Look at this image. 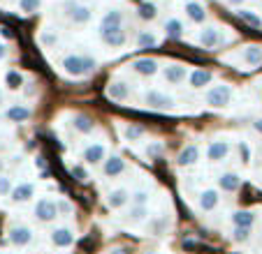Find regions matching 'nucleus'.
Returning <instances> with one entry per match:
<instances>
[{
    "label": "nucleus",
    "instance_id": "f257e3e1",
    "mask_svg": "<svg viewBox=\"0 0 262 254\" xmlns=\"http://www.w3.org/2000/svg\"><path fill=\"white\" fill-rule=\"evenodd\" d=\"M95 60L86 58V56H68L63 60V69L70 77H89L91 72H95Z\"/></svg>",
    "mask_w": 262,
    "mask_h": 254
},
{
    "label": "nucleus",
    "instance_id": "f03ea898",
    "mask_svg": "<svg viewBox=\"0 0 262 254\" xmlns=\"http://www.w3.org/2000/svg\"><path fill=\"white\" fill-rule=\"evenodd\" d=\"M230 99H232V88H230L228 83L213 86V88H209V93H207V104L209 107H213V109L228 107Z\"/></svg>",
    "mask_w": 262,
    "mask_h": 254
},
{
    "label": "nucleus",
    "instance_id": "7ed1b4c3",
    "mask_svg": "<svg viewBox=\"0 0 262 254\" xmlns=\"http://www.w3.org/2000/svg\"><path fill=\"white\" fill-rule=\"evenodd\" d=\"M35 217L40 222H54L56 217H58V204L51 199H40L37 204H35Z\"/></svg>",
    "mask_w": 262,
    "mask_h": 254
},
{
    "label": "nucleus",
    "instance_id": "20e7f679",
    "mask_svg": "<svg viewBox=\"0 0 262 254\" xmlns=\"http://www.w3.org/2000/svg\"><path fill=\"white\" fill-rule=\"evenodd\" d=\"M144 104H146L148 109H158V111H165V109H172L174 107V99L169 97V95L160 93V90H148V93L144 95Z\"/></svg>",
    "mask_w": 262,
    "mask_h": 254
},
{
    "label": "nucleus",
    "instance_id": "39448f33",
    "mask_svg": "<svg viewBox=\"0 0 262 254\" xmlns=\"http://www.w3.org/2000/svg\"><path fill=\"white\" fill-rule=\"evenodd\" d=\"M163 77L167 83H174V86H179V83L186 81V77H188V69L183 67V65H167V67L163 69Z\"/></svg>",
    "mask_w": 262,
    "mask_h": 254
},
{
    "label": "nucleus",
    "instance_id": "423d86ee",
    "mask_svg": "<svg viewBox=\"0 0 262 254\" xmlns=\"http://www.w3.org/2000/svg\"><path fill=\"white\" fill-rule=\"evenodd\" d=\"M123 171H125V162L121 160L119 155H112V157H107V160H104L102 173L107 178H116V176H121Z\"/></svg>",
    "mask_w": 262,
    "mask_h": 254
},
{
    "label": "nucleus",
    "instance_id": "0eeeda50",
    "mask_svg": "<svg viewBox=\"0 0 262 254\" xmlns=\"http://www.w3.org/2000/svg\"><path fill=\"white\" fill-rule=\"evenodd\" d=\"M33 240V231L28 226H12L10 229V243L16 247H26Z\"/></svg>",
    "mask_w": 262,
    "mask_h": 254
},
{
    "label": "nucleus",
    "instance_id": "6e6552de",
    "mask_svg": "<svg viewBox=\"0 0 262 254\" xmlns=\"http://www.w3.org/2000/svg\"><path fill=\"white\" fill-rule=\"evenodd\" d=\"M102 42L107 46H123L125 44V33L123 28H109V30H100Z\"/></svg>",
    "mask_w": 262,
    "mask_h": 254
},
{
    "label": "nucleus",
    "instance_id": "1a4fd4ad",
    "mask_svg": "<svg viewBox=\"0 0 262 254\" xmlns=\"http://www.w3.org/2000/svg\"><path fill=\"white\" fill-rule=\"evenodd\" d=\"M228 153H230V143L228 141H211V143H209V148H207V157L211 162L225 160V157H228Z\"/></svg>",
    "mask_w": 262,
    "mask_h": 254
},
{
    "label": "nucleus",
    "instance_id": "9d476101",
    "mask_svg": "<svg viewBox=\"0 0 262 254\" xmlns=\"http://www.w3.org/2000/svg\"><path fill=\"white\" fill-rule=\"evenodd\" d=\"M133 69L137 74H142V77H154L158 72V63L154 58H137L133 63Z\"/></svg>",
    "mask_w": 262,
    "mask_h": 254
},
{
    "label": "nucleus",
    "instance_id": "9b49d317",
    "mask_svg": "<svg viewBox=\"0 0 262 254\" xmlns=\"http://www.w3.org/2000/svg\"><path fill=\"white\" fill-rule=\"evenodd\" d=\"M198 160H200V148L195 146V143H190V146H186L181 153H179L177 164L179 166H190V164H195Z\"/></svg>",
    "mask_w": 262,
    "mask_h": 254
},
{
    "label": "nucleus",
    "instance_id": "f8f14e48",
    "mask_svg": "<svg viewBox=\"0 0 262 254\" xmlns=\"http://www.w3.org/2000/svg\"><path fill=\"white\" fill-rule=\"evenodd\" d=\"M51 243H54L56 247H70V245L74 243V234L70 229H65V226L54 229L51 231Z\"/></svg>",
    "mask_w": 262,
    "mask_h": 254
},
{
    "label": "nucleus",
    "instance_id": "ddd939ff",
    "mask_svg": "<svg viewBox=\"0 0 262 254\" xmlns=\"http://www.w3.org/2000/svg\"><path fill=\"white\" fill-rule=\"evenodd\" d=\"M130 192L128 190H114V192H109V196H107V206L112 210H119V208H123L125 204L130 201Z\"/></svg>",
    "mask_w": 262,
    "mask_h": 254
},
{
    "label": "nucleus",
    "instance_id": "4468645a",
    "mask_svg": "<svg viewBox=\"0 0 262 254\" xmlns=\"http://www.w3.org/2000/svg\"><path fill=\"white\" fill-rule=\"evenodd\" d=\"M104 153H107V150H104L102 143H91V146L84 150V160L89 162V164H100L102 160H107V157H104Z\"/></svg>",
    "mask_w": 262,
    "mask_h": 254
},
{
    "label": "nucleus",
    "instance_id": "2eb2a0df",
    "mask_svg": "<svg viewBox=\"0 0 262 254\" xmlns=\"http://www.w3.org/2000/svg\"><path fill=\"white\" fill-rule=\"evenodd\" d=\"M35 194V185L33 183H21V185H16L14 190H12V201H16V204H24V201H28L30 196Z\"/></svg>",
    "mask_w": 262,
    "mask_h": 254
},
{
    "label": "nucleus",
    "instance_id": "dca6fc26",
    "mask_svg": "<svg viewBox=\"0 0 262 254\" xmlns=\"http://www.w3.org/2000/svg\"><path fill=\"white\" fill-rule=\"evenodd\" d=\"M72 127L77 130V132H81V134H91L95 130L93 120H91L86 113H74L72 116Z\"/></svg>",
    "mask_w": 262,
    "mask_h": 254
},
{
    "label": "nucleus",
    "instance_id": "f3484780",
    "mask_svg": "<svg viewBox=\"0 0 262 254\" xmlns=\"http://www.w3.org/2000/svg\"><path fill=\"white\" fill-rule=\"evenodd\" d=\"M107 97L114 99V102H123L125 97H128V86H125L123 81H114L107 86Z\"/></svg>",
    "mask_w": 262,
    "mask_h": 254
},
{
    "label": "nucleus",
    "instance_id": "a211bd4d",
    "mask_svg": "<svg viewBox=\"0 0 262 254\" xmlns=\"http://www.w3.org/2000/svg\"><path fill=\"white\" fill-rule=\"evenodd\" d=\"M200 44H202L204 49H213V46L218 44V28L207 26V28L200 33Z\"/></svg>",
    "mask_w": 262,
    "mask_h": 254
},
{
    "label": "nucleus",
    "instance_id": "6ab92c4d",
    "mask_svg": "<svg viewBox=\"0 0 262 254\" xmlns=\"http://www.w3.org/2000/svg\"><path fill=\"white\" fill-rule=\"evenodd\" d=\"M244 63L251 65V67H257L262 63V46L257 44H251L244 49Z\"/></svg>",
    "mask_w": 262,
    "mask_h": 254
},
{
    "label": "nucleus",
    "instance_id": "aec40b11",
    "mask_svg": "<svg viewBox=\"0 0 262 254\" xmlns=\"http://www.w3.org/2000/svg\"><path fill=\"white\" fill-rule=\"evenodd\" d=\"M239 176L237 173H223L221 178H218V187H221L223 192H237L239 190Z\"/></svg>",
    "mask_w": 262,
    "mask_h": 254
},
{
    "label": "nucleus",
    "instance_id": "412c9836",
    "mask_svg": "<svg viewBox=\"0 0 262 254\" xmlns=\"http://www.w3.org/2000/svg\"><path fill=\"white\" fill-rule=\"evenodd\" d=\"M121 21H123V14L119 10H112L102 16V23H100V30H109V28H121Z\"/></svg>",
    "mask_w": 262,
    "mask_h": 254
},
{
    "label": "nucleus",
    "instance_id": "4be33fe9",
    "mask_svg": "<svg viewBox=\"0 0 262 254\" xmlns=\"http://www.w3.org/2000/svg\"><path fill=\"white\" fill-rule=\"evenodd\" d=\"M218 206V192L216 190H204L202 194H200V208L202 210H216Z\"/></svg>",
    "mask_w": 262,
    "mask_h": 254
},
{
    "label": "nucleus",
    "instance_id": "5701e85b",
    "mask_svg": "<svg viewBox=\"0 0 262 254\" xmlns=\"http://www.w3.org/2000/svg\"><path fill=\"white\" fill-rule=\"evenodd\" d=\"M213 79L211 72H207V69H195L193 74H190V86L193 88H204V86H209Z\"/></svg>",
    "mask_w": 262,
    "mask_h": 254
},
{
    "label": "nucleus",
    "instance_id": "b1692460",
    "mask_svg": "<svg viewBox=\"0 0 262 254\" xmlns=\"http://www.w3.org/2000/svg\"><path fill=\"white\" fill-rule=\"evenodd\" d=\"M186 14H188L190 21H195V23H202V21L207 19V12H204V7L200 5V3H195V0L186 3Z\"/></svg>",
    "mask_w": 262,
    "mask_h": 254
},
{
    "label": "nucleus",
    "instance_id": "393cba45",
    "mask_svg": "<svg viewBox=\"0 0 262 254\" xmlns=\"http://www.w3.org/2000/svg\"><path fill=\"white\" fill-rule=\"evenodd\" d=\"M232 222H234V226H246V229H251L253 222H255V215H253L251 210H237L232 215Z\"/></svg>",
    "mask_w": 262,
    "mask_h": 254
},
{
    "label": "nucleus",
    "instance_id": "a878e982",
    "mask_svg": "<svg viewBox=\"0 0 262 254\" xmlns=\"http://www.w3.org/2000/svg\"><path fill=\"white\" fill-rule=\"evenodd\" d=\"M7 118H10L12 122H24V120H28V118H30V109L16 104V107L7 109Z\"/></svg>",
    "mask_w": 262,
    "mask_h": 254
},
{
    "label": "nucleus",
    "instance_id": "bb28decb",
    "mask_svg": "<svg viewBox=\"0 0 262 254\" xmlns=\"http://www.w3.org/2000/svg\"><path fill=\"white\" fill-rule=\"evenodd\" d=\"M70 19H72L74 23H86V21L91 19V10L84 5H74V7H70Z\"/></svg>",
    "mask_w": 262,
    "mask_h": 254
},
{
    "label": "nucleus",
    "instance_id": "cd10ccee",
    "mask_svg": "<svg viewBox=\"0 0 262 254\" xmlns=\"http://www.w3.org/2000/svg\"><path fill=\"white\" fill-rule=\"evenodd\" d=\"M237 14H239V19H242L244 23H248L251 28H262V19L257 14H253L251 10H239Z\"/></svg>",
    "mask_w": 262,
    "mask_h": 254
},
{
    "label": "nucleus",
    "instance_id": "c85d7f7f",
    "mask_svg": "<svg viewBox=\"0 0 262 254\" xmlns=\"http://www.w3.org/2000/svg\"><path fill=\"white\" fill-rule=\"evenodd\" d=\"M165 33H167V37H172V39H179L183 35V26H181V21H177V19H169L167 23H165Z\"/></svg>",
    "mask_w": 262,
    "mask_h": 254
},
{
    "label": "nucleus",
    "instance_id": "c756f323",
    "mask_svg": "<svg viewBox=\"0 0 262 254\" xmlns=\"http://www.w3.org/2000/svg\"><path fill=\"white\" fill-rule=\"evenodd\" d=\"M156 16H158V10H156V5H151V3H144V5H139V19L154 21Z\"/></svg>",
    "mask_w": 262,
    "mask_h": 254
},
{
    "label": "nucleus",
    "instance_id": "7c9ffc66",
    "mask_svg": "<svg viewBox=\"0 0 262 254\" xmlns=\"http://www.w3.org/2000/svg\"><path fill=\"white\" fill-rule=\"evenodd\" d=\"M123 137H125V141H139L144 137V130L137 125H128V127H123Z\"/></svg>",
    "mask_w": 262,
    "mask_h": 254
},
{
    "label": "nucleus",
    "instance_id": "2f4dec72",
    "mask_svg": "<svg viewBox=\"0 0 262 254\" xmlns=\"http://www.w3.org/2000/svg\"><path fill=\"white\" fill-rule=\"evenodd\" d=\"M144 217H146V206H133V208H130V213H128V220L133 222H142Z\"/></svg>",
    "mask_w": 262,
    "mask_h": 254
},
{
    "label": "nucleus",
    "instance_id": "473e14b6",
    "mask_svg": "<svg viewBox=\"0 0 262 254\" xmlns=\"http://www.w3.org/2000/svg\"><path fill=\"white\" fill-rule=\"evenodd\" d=\"M137 44H139V49H148V46H156V35L142 33V35L137 37Z\"/></svg>",
    "mask_w": 262,
    "mask_h": 254
},
{
    "label": "nucleus",
    "instance_id": "72a5a7b5",
    "mask_svg": "<svg viewBox=\"0 0 262 254\" xmlns=\"http://www.w3.org/2000/svg\"><path fill=\"white\" fill-rule=\"evenodd\" d=\"M232 234H234V236H232L234 243H246L248 236H251V229H246V226H234Z\"/></svg>",
    "mask_w": 262,
    "mask_h": 254
},
{
    "label": "nucleus",
    "instance_id": "f704fd0d",
    "mask_svg": "<svg viewBox=\"0 0 262 254\" xmlns=\"http://www.w3.org/2000/svg\"><path fill=\"white\" fill-rule=\"evenodd\" d=\"M21 83H24V79H21L19 72H7V86H10L12 90L21 88Z\"/></svg>",
    "mask_w": 262,
    "mask_h": 254
},
{
    "label": "nucleus",
    "instance_id": "c9c22d12",
    "mask_svg": "<svg viewBox=\"0 0 262 254\" xmlns=\"http://www.w3.org/2000/svg\"><path fill=\"white\" fill-rule=\"evenodd\" d=\"M19 5H21V10L24 12H37L40 10V5H42V0H21Z\"/></svg>",
    "mask_w": 262,
    "mask_h": 254
},
{
    "label": "nucleus",
    "instance_id": "e433bc0d",
    "mask_svg": "<svg viewBox=\"0 0 262 254\" xmlns=\"http://www.w3.org/2000/svg\"><path fill=\"white\" fill-rule=\"evenodd\" d=\"M12 181L7 176H0V196H7V194H12Z\"/></svg>",
    "mask_w": 262,
    "mask_h": 254
},
{
    "label": "nucleus",
    "instance_id": "4c0bfd02",
    "mask_svg": "<svg viewBox=\"0 0 262 254\" xmlns=\"http://www.w3.org/2000/svg\"><path fill=\"white\" fill-rule=\"evenodd\" d=\"M130 199H133V204H135V206H146V204H148V194H146V192H142V190L135 192V194L130 196Z\"/></svg>",
    "mask_w": 262,
    "mask_h": 254
},
{
    "label": "nucleus",
    "instance_id": "58836bf2",
    "mask_svg": "<svg viewBox=\"0 0 262 254\" xmlns=\"http://www.w3.org/2000/svg\"><path fill=\"white\" fill-rule=\"evenodd\" d=\"M72 176L77 178V181H86V178H89V173H86V169H84V166L74 164V166H72Z\"/></svg>",
    "mask_w": 262,
    "mask_h": 254
},
{
    "label": "nucleus",
    "instance_id": "ea45409f",
    "mask_svg": "<svg viewBox=\"0 0 262 254\" xmlns=\"http://www.w3.org/2000/svg\"><path fill=\"white\" fill-rule=\"evenodd\" d=\"M239 155H242V160H244V162L251 160V150H248L246 143H239Z\"/></svg>",
    "mask_w": 262,
    "mask_h": 254
},
{
    "label": "nucleus",
    "instance_id": "a19ab883",
    "mask_svg": "<svg viewBox=\"0 0 262 254\" xmlns=\"http://www.w3.org/2000/svg\"><path fill=\"white\" fill-rule=\"evenodd\" d=\"M109 254H133V249H130V247H125V245H119V247H114V249H112V252H109Z\"/></svg>",
    "mask_w": 262,
    "mask_h": 254
},
{
    "label": "nucleus",
    "instance_id": "79ce46f5",
    "mask_svg": "<svg viewBox=\"0 0 262 254\" xmlns=\"http://www.w3.org/2000/svg\"><path fill=\"white\" fill-rule=\"evenodd\" d=\"M163 150V146H160V143H154V146H148V155H158V153Z\"/></svg>",
    "mask_w": 262,
    "mask_h": 254
},
{
    "label": "nucleus",
    "instance_id": "37998d69",
    "mask_svg": "<svg viewBox=\"0 0 262 254\" xmlns=\"http://www.w3.org/2000/svg\"><path fill=\"white\" fill-rule=\"evenodd\" d=\"M42 42H45V44H56V37L54 35H49V33H45L42 35Z\"/></svg>",
    "mask_w": 262,
    "mask_h": 254
},
{
    "label": "nucleus",
    "instance_id": "c03bdc74",
    "mask_svg": "<svg viewBox=\"0 0 262 254\" xmlns=\"http://www.w3.org/2000/svg\"><path fill=\"white\" fill-rule=\"evenodd\" d=\"M253 130H255L257 134H262V118H257V120L253 122Z\"/></svg>",
    "mask_w": 262,
    "mask_h": 254
},
{
    "label": "nucleus",
    "instance_id": "a18cd8bd",
    "mask_svg": "<svg viewBox=\"0 0 262 254\" xmlns=\"http://www.w3.org/2000/svg\"><path fill=\"white\" fill-rule=\"evenodd\" d=\"M58 210H63V213H70V204H63V201H60V204H58Z\"/></svg>",
    "mask_w": 262,
    "mask_h": 254
},
{
    "label": "nucleus",
    "instance_id": "49530a36",
    "mask_svg": "<svg viewBox=\"0 0 262 254\" xmlns=\"http://www.w3.org/2000/svg\"><path fill=\"white\" fill-rule=\"evenodd\" d=\"M5 56H7V49H5V46H3V44H0V60L5 58Z\"/></svg>",
    "mask_w": 262,
    "mask_h": 254
},
{
    "label": "nucleus",
    "instance_id": "de8ad7c7",
    "mask_svg": "<svg viewBox=\"0 0 262 254\" xmlns=\"http://www.w3.org/2000/svg\"><path fill=\"white\" fill-rule=\"evenodd\" d=\"M228 3H230V5H242L244 0H228Z\"/></svg>",
    "mask_w": 262,
    "mask_h": 254
},
{
    "label": "nucleus",
    "instance_id": "09e8293b",
    "mask_svg": "<svg viewBox=\"0 0 262 254\" xmlns=\"http://www.w3.org/2000/svg\"><path fill=\"white\" fill-rule=\"evenodd\" d=\"M0 169H3V162H0Z\"/></svg>",
    "mask_w": 262,
    "mask_h": 254
},
{
    "label": "nucleus",
    "instance_id": "8fccbe9b",
    "mask_svg": "<svg viewBox=\"0 0 262 254\" xmlns=\"http://www.w3.org/2000/svg\"><path fill=\"white\" fill-rule=\"evenodd\" d=\"M0 99H3V93H0Z\"/></svg>",
    "mask_w": 262,
    "mask_h": 254
},
{
    "label": "nucleus",
    "instance_id": "3c124183",
    "mask_svg": "<svg viewBox=\"0 0 262 254\" xmlns=\"http://www.w3.org/2000/svg\"><path fill=\"white\" fill-rule=\"evenodd\" d=\"M146 254H154V252H146Z\"/></svg>",
    "mask_w": 262,
    "mask_h": 254
}]
</instances>
